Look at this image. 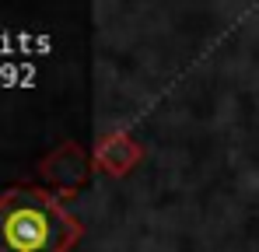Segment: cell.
<instances>
[{
	"instance_id": "1",
	"label": "cell",
	"mask_w": 259,
	"mask_h": 252,
	"mask_svg": "<svg viewBox=\"0 0 259 252\" xmlns=\"http://www.w3.org/2000/svg\"><path fill=\"white\" fill-rule=\"evenodd\" d=\"M81 235V217L42 186H14L0 196V252H70Z\"/></svg>"
},
{
	"instance_id": "2",
	"label": "cell",
	"mask_w": 259,
	"mask_h": 252,
	"mask_svg": "<svg viewBox=\"0 0 259 252\" xmlns=\"http://www.w3.org/2000/svg\"><path fill=\"white\" fill-rule=\"evenodd\" d=\"M95 172V161L77 140H60L42 161H39V179L46 182V189L60 200H70L77 196L81 189L88 186Z\"/></svg>"
},
{
	"instance_id": "3",
	"label": "cell",
	"mask_w": 259,
	"mask_h": 252,
	"mask_svg": "<svg viewBox=\"0 0 259 252\" xmlns=\"http://www.w3.org/2000/svg\"><path fill=\"white\" fill-rule=\"evenodd\" d=\"M91 161H95L98 172H105L109 179H126L130 172L144 161V144L130 130H109L91 147Z\"/></svg>"
}]
</instances>
